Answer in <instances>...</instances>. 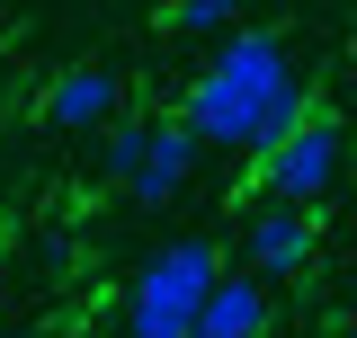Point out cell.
I'll return each instance as SVG.
<instances>
[{
	"instance_id": "1",
	"label": "cell",
	"mask_w": 357,
	"mask_h": 338,
	"mask_svg": "<svg viewBox=\"0 0 357 338\" xmlns=\"http://www.w3.org/2000/svg\"><path fill=\"white\" fill-rule=\"evenodd\" d=\"M178 116L197 125L206 152H277L312 116V81L295 72V54H286L277 27H223L206 72L178 98Z\"/></svg>"
},
{
	"instance_id": "2",
	"label": "cell",
	"mask_w": 357,
	"mask_h": 338,
	"mask_svg": "<svg viewBox=\"0 0 357 338\" xmlns=\"http://www.w3.org/2000/svg\"><path fill=\"white\" fill-rule=\"evenodd\" d=\"M215 276H223L215 241H170V250H152L134 267V285H126V338H188Z\"/></svg>"
},
{
	"instance_id": "3",
	"label": "cell",
	"mask_w": 357,
	"mask_h": 338,
	"mask_svg": "<svg viewBox=\"0 0 357 338\" xmlns=\"http://www.w3.org/2000/svg\"><path fill=\"white\" fill-rule=\"evenodd\" d=\"M340 169H349V125H340L331 107H312L277 152H259V178H268L277 205H321V196L340 187Z\"/></svg>"
},
{
	"instance_id": "4",
	"label": "cell",
	"mask_w": 357,
	"mask_h": 338,
	"mask_svg": "<svg viewBox=\"0 0 357 338\" xmlns=\"http://www.w3.org/2000/svg\"><path fill=\"white\" fill-rule=\"evenodd\" d=\"M312 250H321V205H259L250 214V276H259V285L304 276Z\"/></svg>"
},
{
	"instance_id": "5",
	"label": "cell",
	"mask_w": 357,
	"mask_h": 338,
	"mask_svg": "<svg viewBox=\"0 0 357 338\" xmlns=\"http://www.w3.org/2000/svg\"><path fill=\"white\" fill-rule=\"evenodd\" d=\"M268 321H277L268 285L250 267H223L215 285H206V303H197V330L188 338H268Z\"/></svg>"
},
{
	"instance_id": "6",
	"label": "cell",
	"mask_w": 357,
	"mask_h": 338,
	"mask_svg": "<svg viewBox=\"0 0 357 338\" xmlns=\"http://www.w3.org/2000/svg\"><path fill=\"white\" fill-rule=\"evenodd\" d=\"M116 107H126V81L107 63H72V72H54V89H45V125H63V134H98Z\"/></svg>"
},
{
	"instance_id": "7",
	"label": "cell",
	"mask_w": 357,
	"mask_h": 338,
	"mask_svg": "<svg viewBox=\"0 0 357 338\" xmlns=\"http://www.w3.org/2000/svg\"><path fill=\"white\" fill-rule=\"evenodd\" d=\"M197 161H206L197 125H188V116H161V125H152V152H143V169L126 178V196H134V205H170L178 187L197 178Z\"/></svg>"
},
{
	"instance_id": "8",
	"label": "cell",
	"mask_w": 357,
	"mask_h": 338,
	"mask_svg": "<svg viewBox=\"0 0 357 338\" xmlns=\"http://www.w3.org/2000/svg\"><path fill=\"white\" fill-rule=\"evenodd\" d=\"M241 18H250V0H170L161 27H178V36H223V27H241Z\"/></svg>"
},
{
	"instance_id": "9",
	"label": "cell",
	"mask_w": 357,
	"mask_h": 338,
	"mask_svg": "<svg viewBox=\"0 0 357 338\" xmlns=\"http://www.w3.org/2000/svg\"><path fill=\"white\" fill-rule=\"evenodd\" d=\"M152 125H161V116H116V125H107V169H116V178H134V169H143Z\"/></svg>"
},
{
	"instance_id": "10",
	"label": "cell",
	"mask_w": 357,
	"mask_h": 338,
	"mask_svg": "<svg viewBox=\"0 0 357 338\" xmlns=\"http://www.w3.org/2000/svg\"><path fill=\"white\" fill-rule=\"evenodd\" d=\"M349 338H357V321H349Z\"/></svg>"
}]
</instances>
